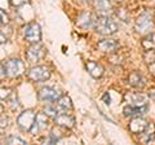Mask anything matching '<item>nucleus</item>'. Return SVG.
<instances>
[{
    "label": "nucleus",
    "mask_w": 155,
    "mask_h": 145,
    "mask_svg": "<svg viewBox=\"0 0 155 145\" xmlns=\"http://www.w3.org/2000/svg\"><path fill=\"white\" fill-rule=\"evenodd\" d=\"M96 23V17L91 12H81L76 18V25L80 29H91Z\"/></svg>",
    "instance_id": "obj_9"
},
{
    "label": "nucleus",
    "mask_w": 155,
    "mask_h": 145,
    "mask_svg": "<svg viewBox=\"0 0 155 145\" xmlns=\"http://www.w3.org/2000/svg\"><path fill=\"white\" fill-rule=\"evenodd\" d=\"M142 143H154L155 141V123H149L147 127L143 130L142 136H141Z\"/></svg>",
    "instance_id": "obj_18"
},
{
    "label": "nucleus",
    "mask_w": 155,
    "mask_h": 145,
    "mask_svg": "<svg viewBox=\"0 0 155 145\" xmlns=\"http://www.w3.org/2000/svg\"><path fill=\"white\" fill-rule=\"evenodd\" d=\"M43 112H44L48 117H53L56 118V115L58 114V108L57 106H51V105H47L43 108Z\"/></svg>",
    "instance_id": "obj_22"
},
{
    "label": "nucleus",
    "mask_w": 155,
    "mask_h": 145,
    "mask_svg": "<svg viewBox=\"0 0 155 145\" xmlns=\"http://www.w3.org/2000/svg\"><path fill=\"white\" fill-rule=\"evenodd\" d=\"M97 48H98L101 52H109V53H111V52H115L119 48V42L113 39V38H106V39L98 42Z\"/></svg>",
    "instance_id": "obj_11"
},
{
    "label": "nucleus",
    "mask_w": 155,
    "mask_h": 145,
    "mask_svg": "<svg viewBox=\"0 0 155 145\" xmlns=\"http://www.w3.org/2000/svg\"><path fill=\"white\" fill-rule=\"evenodd\" d=\"M141 46L143 49L150 51V49H155V32H150L142 39Z\"/></svg>",
    "instance_id": "obj_20"
},
{
    "label": "nucleus",
    "mask_w": 155,
    "mask_h": 145,
    "mask_svg": "<svg viewBox=\"0 0 155 145\" xmlns=\"http://www.w3.org/2000/svg\"><path fill=\"white\" fill-rule=\"evenodd\" d=\"M94 29L101 35H113L118 31V23L109 16H98L96 18Z\"/></svg>",
    "instance_id": "obj_2"
},
{
    "label": "nucleus",
    "mask_w": 155,
    "mask_h": 145,
    "mask_svg": "<svg viewBox=\"0 0 155 145\" xmlns=\"http://www.w3.org/2000/svg\"><path fill=\"white\" fill-rule=\"evenodd\" d=\"M85 67H87V70H88L89 74L96 79H98L104 75V71H105L104 66L101 64H98V62H96V61H87Z\"/></svg>",
    "instance_id": "obj_15"
},
{
    "label": "nucleus",
    "mask_w": 155,
    "mask_h": 145,
    "mask_svg": "<svg viewBox=\"0 0 155 145\" xmlns=\"http://www.w3.org/2000/svg\"><path fill=\"white\" fill-rule=\"evenodd\" d=\"M23 36L25 39L30 43H39L41 39V30L39 23L30 22L23 27Z\"/></svg>",
    "instance_id": "obj_5"
},
{
    "label": "nucleus",
    "mask_w": 155,
    "mask_h": 145,
    "mask_svg": "<svg viewBox=\"0 0 155 145\" xmlns=\"http://www.w3.org/2000/svg\"><path fill=\"white\" fill-rule=\"evenodd\" d=\"M27 76L32 82H44L51 78V71L47 66H34L27 71Z\"/></svg>",
    "instance_id": "obj_7"
},
{
    "label": "nucleus",
    "mask_w": 155,
    "mask_h": 145,
    "mask_svg": "<svg viewBox=\"0 0 155 145\" xmlns=\"http://www.w3.org/2000/svg\"><path fill=\"white\" fill-rule=\"evenodd\" d=\"M60 96V92L52 87H43L38 93V97L40 101H57Z\"/></svg>",
    "instance_id": "obj_10"
},
{
    "label": "nucleus",
    "mask_w": 155,
    "mask_h": 145,
    "mask_svg": "<svg viewBox=\"0 0 155 145\" xmlns=\"http://www.w3.org/2000/svg\"><path fill=\"white\" fill-rule=\"evenodd\" d=\"M36 114L34 110H25L18 115L17 118V124L22 131H31L34 123H35Z\"/></svg>",
    "instance_id": "obj_4"
},
{
    "label": "nucleus",
    "mask_w": 155,
    "mask_h": 145,
    "mask_svg": "<svg viewBox=\"0 0 155 145\" xmlns=\"http://www.w3.org/2000/svg\"><path fill=\"white\" fill-rule=\"evenodd\" d=\"M7 144H19V145H23V144H26L25 140H22V139H19V137H16V136H9L7 139Z\"/></svg>",
    "instance_id": "obj_26"
},
{
    "label": "nucleus",
    "mask_w": 155,
    "mask_h": 145,
    "mask_svg": "<svg viewBox=\"0 0 155 145\" xmlns=\"http://www.w3.org/2000/svg\"><path fill=\"white\" fill-rule=\"evenodd\" d=\"M154 9L149 8V9H145V11L140 14L137 17V20L134 22V30L138 34H142V35H147V34L153 32L154 30Z\"/></svg>",
    "instance_id": "obj_1"
},
{
    "label": "nucleus",
    "mask_w": 155,
    "mask_h": 145,
    "mask_svg": "<svg viewBox=\"0 0 155 145\" xmlns=\"http://www.w3.org/2000/svg\"><path fill=\"white\" fill-rule=\"evenodd\" d=\"M0 17H2V21H3L4 25H7V23H9V17H8V14L5 13V11L0 9Z\"/></svg>",
    "instance_id": "obj_29"
},
{
    "label": "nucleus",
    "mask_w": 155,
    "mask_h": 145,
    "mask_svg": "<svg viewBox=\"0 0 155 145\" xmlns=\"http://www.w3.org/2000/svg\"><path fill=\"white\" fill-rule=\"evenodd\" d=\"M11 4L14 7H21L25 4H30V0H11Z\"/></svg>",
    "instance_id": "obj_27"
},
{
    "label": "nucleus",
    "mask_w": 155,
    "mask_h": 145,
    "mask_svg": "<svg viewBox=\"0 0 155 145\" xmlns=\"http://www.w3.org/2000/svg\"><path fill=\"white\" fill-rule=\"evenodd\" d=\"M5 76H7V71H5V67H4L2 64H0V83L5 79Z\"/></svg>",
    "instance_id": "obj_30"
},
{
    "label": "nucleus",
    "mask_w": 155,
    "mask_h": 145,
    "mask_svg": "<svg viewBox=\"0 0 155 145\" xmlns=\"http://www.w3.org/2000/svg\"><path fill=\"white\" fill-rule=\"evenodd\" d=\"M9 7H11V0H0V9L8 11Z\"/></svg>",
    "instance_id": "obj_28"
},
{
    "label": "nucleus",
    "mask_w": 155,
    "mask_h": 145,
    "mask_svg": "<svg viewBox=\"0 0 155 145\" xmlns=\"http://www.w3.org/2000/svg\"><path fill=\"white\" fill-rule=\"evenodd\" d=\"M12 96L11 88H0V100H8Z\"/></svg>",
    "instance_id": "obj_24"
},
{
    "label": "nucleus",
    "mask_w": 155,
    "mask_h": 145,
    "mask_svg": "<svg viewBox=\"0 0 155 145\" xmlns=\"http://www.w3.org/2000/svg\"><path fill=\"white\" fill-rule=\"evenodd\" d=\"M4 67L7 71V76H11V78H18L25 72V65L19 59H9L5 61Z\"/></svg>",
    "instance_id": "obj_3"
},
{
    "label": "nucleus",
    "mask_w": 155,
    "mask_h": 145,
    "mask_svg": "<svg viewBox=\"0 0 155 145\" xmlns=\"http://www.w3.org/2000/svg\"><path fill=\"white\" fill-rule=\"evenodd\" d=\"M56 124L60 126V127H64V128H72L75 126V119L74 117L66 114V113H60L56 115Z\"/></svg>",
    "instance_id": "obj_13"
},
{
    "label": "nucleus",
    "mask_w": 155,
    "mask_h": 145,
    "mask_svg": "<svg viewBox=\"0 0 155 145\" xmlns=\"http://www.w3.org/2000/svg\"><path fill=\"white\" fill-rule=\"evenodd\" d=\"M3 110H4V106H3L2 104H0V114H2V113H3Z\"/></svg>",
    "instance_id": "obj_34"
},
{
    "label": "nucleus",
    "mask_w": 155,
    "mask_h": 145,
    "mask_svg": "<svg viewBox=\"0 0 155 145\" xmlns=\"http://www.w3.org/2000/svg\"><path fill=\"white\" fill-rule=\"evenodd\" d=\"M149 110V106H141V108H137V106H132V105H127L124 106L123 113L125 117H140V115L145 114Z\"/></svg>",
    "instance_id": "obj_16"
},
{
    "label": "nucleus",
    "mask_w": 155,
    "mask_h": 145,
    "mask_svg": "<svg viewBox=\"0 0 155 145\" xmlns=\"http://www.w3.org/2000/svg\"><path fill=\"white\" fill-rule=\"evenodd\" d=\"M25 56H26V60L30 62V64H34L39 60H41L43 57L45 56V49L44 47L39 43H31V46L27 48L26 52H25Z\"/></svg>",
    "instance_id": "obj_6"
},
{
    "label": "nucleus",
    "mask_w": 155,
    "mask_h": 145,
    "mask_svg": "<svg viewBox=\"0 0 155 145\" xmlns=\"http://www.w3.org/2000/svg\"><path fill=\"white\" fill-rule=\"evenodd\" d=\"M47 126H48V115H47L44 112H43V113H39V114H36L35 123H34V126H32V128H31L30 132L35 133V132L39 131V130L47 128Z\"/></svg>",
    "instance_id": "obj_17"
},
{
    "label": "nucleus",
    "mask_w": 155,
    "mask_h": 145,
    "mask_svg": "<svg viewBox=\"0 0 155 145\" xmlns=\"http://www.w3.org/2000/svg\"><path fill=\"white\" fill-rule=\"evenodd\" d=\"M2 23H3V21H2V17H0V25H2Z\"/></svg>",
    "instance_id": "obj_35"
},
{
    "label": "nucleus",
    "mask_w": 155,
    "mask_h": 145,
    "mask_svg": "<svg viewBox=\"0 0 155 145\" xmlns=\"http://www.w3.org/2000/svg\"><path fill=\"white\" fill-rule=\"evenodd\" d=\"M7 40H8V38H7L5 35H4V34L0 32V44H5Z\"/></svg>",
    "instance_id": "obj_33"
},
{
    "label": "nucleus",
    "mask_w": 155,
    "mask_h": 145,
    "mask_svg": "<svg viewBox=\"0 0 155 145\" xmlns=\"http://www.w3.org/2000/svg\"><path fill=\"white\" fill-rule=\"evenodd\" d=\"M128 83L132 87H134V88H142L145 86V80H143V76L138 71H133L128 76Z\"/></svg>",
    "instance_id": "obj_19"
},
{
    "label": "nucleus",
    "mask_w": 155,
    "mask_h": 145,
    "mask_svg": "<svg viewBox=\"0 0 155 145\" xmlns=\"http://www.w3.org/2000/svg\"><path fill=\"white\" fill-rule=\"evenodd\" d=\"M93 5L100 16H109L113 12V5L109 0H94Z\"/></svg>",
    "instance_id": "obj_14"
},
{
    "label": "nucleus",
    "mask_w": 155,
    "mask_h": 145,
    "mask_svg": "<svg viewBox=\"0 0 155 145\" xmlns=\"http://www.w3.org/2000/svg\"><path fill=\"white\" fill-rule=\"evenodd\" d=\"M116 2H118V3H120V2H123V0H116Z\"/></svg>",
    "instance_id": "obj_36"
},
{
    "label": "nucleus",
    "mask_w": 155,
    "mask_h": 145,
    "mask_svg": "<svg viewBox=\"0 0 155 145\" xmlns=\"http://www.w3.org/2000/svg\"><path fill=\"white\" fill-rule=\"evenodd\" d=\"M57 108H58V110H67V109H72L71 99H70L67 95L60 96V97L57 99Z\"/></svg>",
    "instance_id": "obj_21"
},
{
    "label": "nucleus",
    "mask_w": 155,
    "mask_h": 145,
    "mask_svg": "<svg viewBox=\"0 0 155 145\" xmlns=\"http://www.w3.org/2000/svg\"><path fill=\"white\" fill-rule=\"evenodd\" d=\"M147 122L141 117H133V119L129 122V131L132 133H142L143 130L147 127Z\"/></svg>",
    "instance_id": "obj_12"
},
{
    "label": "nucleus",
    "mask_w": 155,
    "mask_h": 145,
    "mask_svg": "<svg viewBox=\"0 0 155 145\" xmlns=\"http://www.w3.org/2000/svg\"><path fill=\"white\" fill-rule=\"evenodd\" d=\"M115 13H116V16L119 17V20H122V21H124V22L128 21L129 14H128V12H127V9H125V8H116Z\"/></svg>",
    "instance_id": "obj_23"
},
{
    "label": "nucleus",
    "mask_w": 155,
    "mask_h": 145,
    "mask_svg": "<svg viewBox=\"0 0 155 145\" xmlns=\"http://www.w3.org/2000/svg\"><path fill=\"white\" fill-rule=\"evenodd\" d=\"M149 97L155 103V88H151V89L149 91Z\"/></svg>",
    "instance_id": "obj_32"
},
{
    "label": "nucleus",
    "mask_w": 155,
    "mask_h": 145,
    "mask_svg": "<svg viewBox=\"0 0 155 145\" xmlns=\"http://www.w3.org/2000/svg\"><path fill=\"white\" fill-rule=\"evenodd\" d=\"M124 99H125V103H128V105L137 106V108H141V106L147 105V97L142 93L128 92V93H125Z\"/></svg>",
    "instance_id": "obj_8"
},
{
    "label": "nucleus",
    "mask_w": 155,
    "mask_h": 145,
    "mask_svg": "<svg viewBox=\"0 0 155 145\" xmlns=\"http://www.w3.org/2000/svg\"><path fill=\"white\" fill-rule=\"evenodd\" d=\"M149 71H150V74H151L153 76H155V61H153V62H150L149 64Z\"/></svg>",
    "instance_id": "obj_31"
},
{
    "label": "nucleus",
    "mask_w": 155,
    "mask_h": 145,
    "mask_svg": "<svg viewBox=\"0 0 155 145\" xmlns=\"http://www.w3.org/2000/svg\"><path fill=\"white\" fill-rule=\"evenodd\" d=\"M9 123H11L9 117H7L5 114H0V128H7Z\"/></svg>",
    "instance_id": "obj_25"
}]
</instances>
